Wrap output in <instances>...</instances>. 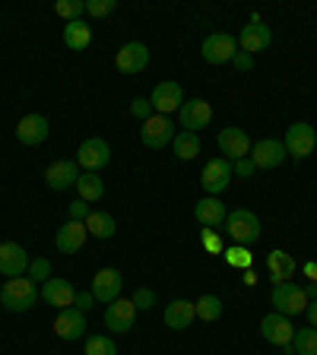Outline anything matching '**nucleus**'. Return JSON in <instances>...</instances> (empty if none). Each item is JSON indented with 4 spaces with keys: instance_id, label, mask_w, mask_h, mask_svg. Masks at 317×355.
<instances>
[{
    "instance_id": "f8f14e48",
    "label": "nucleus",
    "mask_w": 317,
    "mask_h": 355,
    "mask_svg": "<svg viewBox=\"0 0 317 355\" xmlns=\"http://www.w3.org/2000/svg\"><path fill=\"white\" fill-rule=\"evenodd\" d=\"M203 60L207 64H229L232 58H235V38L225 35V32H213V35L203 38Z\"/></svg>"
},
{
    "instance_id": "0eeeda50",
    "label": "nucleus",
    "mask_w": 317,
    "mask_h": 355,
    "mask_svg": "<svg viewBox=\"0 0 317 355\" xmlns=\"http://www.w3.org/2000/svg\"><path fill=\"white\" fill-rule=\"evenodd\" d=\"M111 159V146L102 140V137H89V140L80 143V153H76V165L83 171H98L105 168Z\"/></svg>"
},
{
    "instance_id": "6ab92c4d",
    "label": "nucleus",
    "mask_w": 317,
    "mask_h": 355,
    "mask_svg": "<svg viewBox=\"0 0 317 355\" xmlns=\"http://www.w3.org/2000/svg\"><path fill=\"white\" fill-rule=\"evenodd\" d=\"M257 168H276V165L286 162V143L280 140H257L251 146V155H248Z\"/></svg>"
},
{
    "instance_id": "c03bdc74",
    "label": "nucleus",
    "mask_w": 317,
    "mask_h": 355,
    "mask_svg": "<svg viewBox=\"0 0 317 355\" xmlns=\"http://www.w3.org/2000/svg\"><path fill=\"white\" fill-rule=\"evenodd\" d=\"M232 60H235V70H241V73H248V70H254V58H251V54L238 51Z\"/></svg>"
},
{
    "instance_id": "c9c22d12",
    "label": "nucleus",
    "mask_w": 317,
    "mask_h": 355,
    "mask_svg": "<svg viewBox=\"0 0 317 355\" xmlns=\"http://www.w3.org/2000/svg\"><path fill=\"white\" fill-rule=\"evenodd\" d=\"M130 302H133V308L137 311H153L155 308V292L153 288H137Z\"/></svg>"
},
{
    "instance_id": "37998d69",
    "label": "nucleus",
    "mask_w": 317,
    "mask_h": 355,
    "mask_svg": "<svg viewBox=\"0 0 317 355\" xmlns=\"http://www.w3.org/2000/svg\"><path fill=\"white\" fill-rule=\"evenodd\" d=\"M203 248H207L209 254H222V241L209 229H203Z\"/></svg>"
},
{
    "instance_id": "58836bf2",
    "label": "nucleus",
    "mask_w": 317,
    "mask_h": 355,
    "mask_svg": "<svg viewBox=\"0 0 317 355\" xmlns=\"http://www.w3.org/2000/svg\"><path fill=\"white\" fill-rule=\"evenodd\" d=\"M130 114H133V118H140V121H149V118H153V102H149V98H133V102H130Z\"/></svg>"
},
{
    "instance_id": "b1692460",
    "label": "nucleus",
    "mask_w": 317,
    "mask_h": 355,
    "mask_svg": "<svg viewBox=\"0 0 317 355\" xmlns=\"http://www.w3.org/2000/svg\"><path fill=\"white\" fill-rule=\"evenodd\" d=\"M194 216H197V222L203 225V229H216V225H222L225 222V216H229V209H225V203L216 197H203L194 207Z\"/></svg>"
},
{
    "instance_id": "9b49d317",
    "label": "nucleus",
    "mask_w": 317,
    "mask_h": 355,
    "mask_svg": "<svg viewBox=\"0 0 317 355\" xmlns=\"http://www.w3.org/2000/svg\"><path fill=\"white\" fill-rule=\"evenodd\" d=\"M29 254H26V248L16 241H3L0 244V273L10 276V279H16V276L29 273Z\"/></svg>"
},
{
    "instance_id": "423d86ee",
    "label": "nucleus",
    "mask_w": 317,
    "mask_h": 355,
    "mask_svg": "<svg viewBox=\"0 0 317 355\" xmlns=\"http://www.w3.org/2000/svg\"><path fill=\"white\" fill-rule=\"evenodd\" d=\"M232 178H235V171H232L229 159H209V162L203 165V171H200V184H203L207 197H216V193H222L229 187Z\"/></svg>"
},
{
    "instance_id": "2eb2a0df",
    "label": "nucleus",
    "mask_w": 317,
    "mask_h": 355,
    "mask_svg": "<svg viewBox=\"0 0 317 355\" xmlns=\"http://www.w3.org/2000/svg\"><path fill=\"white\" fill-rule=\"evenodd\" d=\"M270 42H273V32H270V26H264V19L260 22H248L241 29V35H238V44H241L244 54H260L270 48Z\"/></svg>"
},
{
    "instance_id": "a878e982",
    "label": "nucleus",
    "mask_w": 317,
    "mask_h": 355,
    "mask_svg": "<svg viewBox=\"0 0 317 355\" xmlns=\"http://www.w3.org/2000/svg\"><path fill=\"white\" fill-rule=\"evenodd\" d=\"M266 270H270L273 286H282V282L292 279V273L298 270V263L292 260V254H286V251H270L266 254Z\"/></svg>"
},
{
    "instance_id": "412c9836",
    "label": "nucleus",
    "mask_w": 317,
    "mask_h": 355,
    "mask_svg": "<svg viewBox=\"0 0 317 355\" xmlns=\"http://www.w3.org/2000/svg\"><path fill=\"white\" fill-rule=\"evenodd\" d=\"M54 333H58L60 340L74 343V340H83V333H86V314L76 308H64L58 311V320H54Z\"/></svg>"
},
{
    "instance_id": "ddd939ff",
    "label": "nucleus",
    "mask_w": 317,
    "mask_h": 355,
    "mask_svg": "<svg viewBox=\"0 0 317 355\" xmlns=\"http://www.w3.org/2000/svg\"><path fill=\"white\" fill-rule=\"evenodd\" d=\"M149 102H153V111H159V114H171V111H181V105H185V92H181V86H178L175 80H165L153 89Z\"/></svg>"
},
{
    "instance_id": "473e14b6",
    "label": "nucleus",
    "mask_w": 317,
    "mask_h": 355,
    "mask_svg": "<svg viewBox=\"0 0 317 355\" xmlns=\"http://www.w3.org/2000/svg\"><path fill=\"white\" fill-rule=\"evenodd\" d=\"M54 13L64 16L67 22H74L86 13V0H58V3H54Z\"/></svg>"
},
{
    "instance_id": "49530a36",
    "label": "nucleus",
    "mask_w": 317,
    "mask_h": 355,
    "mask_svg": "<svg viewBox=\"0 0 317 355\" xmlns=\"http://www.w3.org/2000/svg\"><path fill=\"white\" fill-rule=\"evenodd\" d=\"M302 270H305V276H308L311 282H317V263H311V260H308V263H305Z\"/></svg>"
},
{
    "instance_id": "c756f323",
    "label": "nucleus",
    "mask_w": 317,
    "mask_h": 355,
    "mask_svg": "<svg viewBox=\"0 0 317 355\" xmlns=\"http://www.w3.org/2000/svg\"><path fill=\"white\" fill-rule=\"evenodd\" d=\"M86 229L92 238H102V241H108V238H114V232H118V225H114V219H111L108 213H92L86 219Z\"/></svg>"
},
{
    "instance_id": "79ce46f5",
    "label": "nucleus",
    "mask_w": 317,
    "mask_h": 355,
    "mask_svg": "<svg viewBox=\"0 0 317 355\" xmlns=\"http://www.w3.org/2000/svg\"><path fill=\"white\" fill-rule=\"evenodd\" d=\"M92 304H96V295H92V292H76V298H74V308L76 311H83V314H86Z\"/></svg>"
},
{
    "instance_id": "393cba45",
    "label": "nucleus",
    "mask_w": 317,
    "mask_h": 355,
    "mask_svg": "<svg viewBox=\"0 0 317 355\" xmlns=\"http://www.w3.org/2000/svg\"><path fill=\"white\" fill-rule=\"evenodd\" d=\"M197 318V311H194V302L187 298H175L171 304H165V327L169 330H187Z\"/></svg>"
},
{
    "instance_id": "5701e85b",
    "label": "nucleus",
    "mask_w": 317,
    "mask_h": 355,
    "mask_svg": "<svg viewBox=\"0 0 317 355\" xmlns=\"http://www.w3.org/2000/svg\"><path fill=\"white\" fill-rule=\"evenodd\" d=\"M89 238V229H86V222H67V225H60L58 229V251L60 254H76L83 251V244H86Z\"/></svg>"
},
{
    "instance_id": "aec40b11",
    "label": "nucleus",
    "mask_w": 317,
    "mask_h": 355,
    "mask_svg": "<svg viewBox=\"0 0 317 355\" xmlns=\"http://www.w3.org/2000/svg\"><path fill=\"white\" fill-rule=\"evenodd\" d=\"M48 133H51V127H48V118H42V114H26L16 124V140L22 146H38V143L48 140Z\"/></svg>"
},
{
    "instance_id": "72a5a7b5",
    "label": "nucleus",
    "mask_w": 317,
    "mask_h": 355,
    "mask_svg": "<svg viewBox=\"0 0 317 355\" xmlns=\"http://www.w3.org/2000/svg\"><path fill=\"white\" fill-rule=\"evenodd\" d=\"M86 355H118V346L108 340V336H89L86 340Z\"/></svg>"
},
{
    "instance_id": "4c0bfd02",
    "label": "nucleus",
    "mask_w": 317,
    "mask_h": 355,
    "mask_svg": "<svg viewBox=\"0 0 317 355\" xmlns=\"http://www.w3.org/2000/svg\"><path fill=\"white\" fill-rule=\"evenodd\" d=\"M225 260H229L232 266H244V270L251 266V254L244 251L241 244H235V248H229V251H225Z\"/></svg>"
},
{
    "instance_id": "a19ab883",
    "label": "nucleus",
    "mask_w": 317,
    "mask_h": 355,
    "mask_svg": "<svg viewBox=\"0 0 317 355\" xmlns=\"http://www.w3.org/2000/svg\"><path fill=\"white\" fill-rule=\"evenodd\" d=\"M232 171H235L238 178H251L254 171H257V165H254L251 159H238V162H232Z\"/></svg>"
},
{
    "instance_id": "f3484780",
    "label": "nucleus",
    "mask_w": 317,
    "mask_h": 355,
    "mask_svg": "<svg viewBox=\"0 0 317 355\" xmlns=\"http://www.w3.org/2000/svg\"><path fill=\"white\" fill-rule=\"evenodd\" d=\"M219 149L225 153L229 162H238V159H248L251 155V140H248V133L241 127H225L219 133Z\"/></svg>"
},
{
    "instance_id": "20e7f679",
    "label": "nucleus",
    "mask_w": 317,
    "mask_h": 355,
    "mask_svg": "<svg viewBox=\"0 0 317 355\" xmlns=\"http://www.w3.org/2000/svg\"><path fill=\"white\" fill-rule=\"evenodd\" d=\"M317 146V130L308 121H295V124L286 130V153L292 159H308Z\"/></svg>"
},
{
    "instance_id": "f03ea898",
    "label": "nucleus",
    "mask_w": 317,
    "mask_h": 355,
    "mask_svg": "<svg viewBox=\"0 0 317 355\" xmlns=\"http://www.w3.org/2000/svg\"><path fill=\"white\" fill-rule=\"evenodd\" d=\"M225 235L232 238L235 244H241V248H248V244L260 241V219L251 213V209H235V213L225 216Z\"/></svg>"
},
{
    "instance_id": "7c9ffc66",
    "label": "nucleus",
    "mask_w": 317,
    "mask_h": 355,
    "mask_svg": "<svg viewBox=\"0 0 317 355\" xmlns=\"http://www.w3.org/2000/svg\"><path fill=\"white\" fill-rule=\"evenodd\" d=\"M292 352L295 355H317V330L314 327L295 330V336H292Z\"/></svg>"
},
{
    "instance_id": "4468645a",
    "label": "nucleus",
    "mask_w": 317,
    "mask_h": 355,
    "mask_svg": "<svg viewBox=\"0 0 317 355\" xmlns=\"http://www.w3.org/2000/svg\"><path fill=\"white\" fill-rule=\"evenodd\" d=\"M137 314H140V311L133 308L130 298H118V302H111L108 311H105V327H108L111 333H127V330H133Z\"/></svg>"
},
{
    "instance_id": "39448f33",
    "label": "nucleus",
    "mask_w": 317,
    "mask_h": 355,
    "mask_svg": "<svg viewBox=\"0 0 317 355\" xmlns=\"http://www.w3.org/2000/svg\"><path fill=\"white\" fill-rule=\"evenodd\" d=\"M140 140L149 149H165L175 140V124H171L169 114H153L149 121H143L140 127Z\"/></svg>"
},
{
    "instance_id": "a18cd8bd",
    "label": "nucleus",
    "mask_w": 317,
    "mask_h": 355,
    "mask_svg": "<svg viewBox=\"0 0 317 355\" xmlns=\"http://www.w3.org/2000/svg\"><path fill=\"white\" fill-rule=\"evenodd\" d=\"M305 314H308L311 327H314V330H317V298H314V302H308V308H305Z\"/></svg>"
},
{
    "instance_id": "2f4dec72",
    "label": "nucleus",
    "mask_w": 317,
    "mask_h": 355,
    "mask_svg": "<svg viewBox=\"0 0 317 355\" xmlns=\"http://www.w3.org/2000/svg\"><path fill=\"white\" fill-rule=\"evenodd\" d=\"M194 311H197L200 320H219L222 318V302L216 295H203L194 302Z\"/></svg>"
},
{
    "instance_id": "a211bd4d",
    "label": "nucleus",
    "mask_w": 317,
    "mask_h": 355,
    "mask_svg": "<svg viewBox=\"0 0 317 355\" xmlns=\"http://www.w3.org/2000/svg\"><path fill=\"white\" fill-rule=\"evenodd\" d=\"M178 114H181V127L191 130V133L209 127V121H213V108H209V102H203V98H191V102H185Z\"/></svg>"
},
{
    "instance_id": "dca6fc26",
    "label": "nucleus",
    "mask_w": 317,
    "mask_h": 355,
    "mask_svg": "<svg viewBox=\"0 0 317 355\" xmlns=\"http://www.w3.org/2000/svg\"><path fill=\"white\" fill-rule=\"evenodd\" d=\"M80 165L70 162V159H60V162L48 165V171H44V184L51 187V191H67V187H76V181H80Z\"/></svg>"
},
{
    "instance_id": "f704fd0d",
    "label": "nucleus",
    "mask_w": 317,
    "mask_h": 355,
    "mask_svg": "<svg viewBox=\"0 0 317 355\" xmlns=\"http://www.w3.org/2000/svg\"><path fill=\"white\" fill-rule=\"evenodd\" d=\"M29 279L32 282H48L51 279V260H44V257H35L29 263Z\"/></svg>"
},
{
    "instance_id": "e433bc0d",
    "label": "nucleus",
    "mask_w": 317,
    "mask_h": 355,
    "mask_svg": "<svg viewBox=\"0 0 317 355\" xmlns=\"http://www.w3.org/2000/svg\"><path fill=\"white\" fill-rule=\"evenodd\" d=\"M118 10V0H86V13L89 16H108Z\"/></svg>"
},
{
    "instance_id": "6e6552de",
    "label": "nucleus",
    "mask_w": 317,
    "mask_h": 355,
    "mask_svg": "<svg viewBox=\"0 0 317 355\" xmlns=\"http://www.w3.org/2000/svg\"><path fill=\"white\" fill-rule=\"evenodd\" d=\"M121 288H124V276H121V270H111V266H105V270H98L96 276H92V295H96V302L102 304H111L121 298Z\"/></svg>"
},
{
    "instance_id": "de8ad7c7",
    "label": "nucleus",
    "mask_w": 317,
    "mask_h": 355,
    "mask_svg": "<svg viewBox=\"0 0 317 355\" xmlns=\"http://www.w3.org/2000/svg\"><path fill=\"white\" fill-rule=\"evenodd\" d=\"M305 295L314 302V298H317V282H308V286H305Z\"/></svg>"
},
{
    "instance_id": "4be33fe9",
    "label": "nucleus",
    "mask_w": 317,
    "mask_h": 355,
    "mask_svg": "<svg viewBox=\"0 0 317 355\" xmlns=\"http://www.w3.org/2000/svg\"><path fill=\"white\" fill-rule=\"evenodd\" d=\"M42 298L54 308H74V298H76V288L70 286V279H60V276H51L48 282H42Z\"/></svg>"
},
{
    "instance_id": "bb28decb",
    "label": "nucleus",
    "mask_w": 317,
    "mask_h": 355,
    "mask_svg": "<svg viewBox=\"0 0 317 355\" xmlns=\"http://www.w3.org/2000/svg\"><path fill=\"white\" fill-rule=\"evenodd\" d=\"M89 42H92V29L83 19H74L64 26V44L70 51H86Z\"/></svg>"
},
{
    "instance_id": "ea45409f",
    "label": "nucleus",
    "mask_w": 317,
    "mask_h": 355,
    "mask_svg": "<svg viewBox=\"0 0 317 355\" xmlns=\"http://www.w3.org/2000/svg\"><path fill=\"white\" fill-rule=\"evenodd\" d=\"M89 216H92V209H89L86 200H74V203H70V219L74 222H86Z\"/></svg>"
},
{
    "instance_id": "9d476101",
    "label": "nucleus",
    "mask_w": 317,
    "mask_h": 355,
    "mask_svg": "<svg viewBox=\"0 0 317 355\" xmlns=\"http://www.w3.org/2000/svg\"><path fill=\"white\" fill-rule=\"evenodd\" d=\"M260 336H264L266 343H273V346H292V336H295V327L289 324L286 314H266L264 320H260Z\"/></svg>"
},
{
    "instance_id": "7ed1b4c3",
    "label": "nucleus",
    "mask_w": 317,
    "mask_h": 355,
    "mask_svg": "<svg viewBox=\"0 0 317 355\" xmlns=\"http://www.w3.org/2000/svg\"><path fill=\"white\" fill-rule=\"evenodd\" d=\"M273 302L276 314H286V318H295V314H305L308 308V295H305V288L295 286V282H282V286H273Z\"/></svg>"
},
{
    "instance_id": "c85d7f7f",
    "label": "nucleus",
    "mask_w": 317,
    "mask_h": 355,
    "mask_svg": "<svg viewBox=\"0 0 317 355\" xmlns=\"http://www.w3.org/2000/svg\"><path fill=\"white\" fill-rule=\"evenodd\" d=\"M171 149H175V155L181 162H191V159H197V153H200V137L191 130H181V133H175Z\"/></svg>"
},
{
    "instance_id": "1a4fd4ad",
    "label": "nucleus",
    "mask_w": 317,
    "mask_h": 355,
    "mask_svg": "<svg viewBox=\"0 0 317 355\" xmlns=\"http://www.w3.org/2000/svg\"><path fill=\"white\" fill-rule=\"evenodd\" d=\"M121 73L133 76V73H143L149 67V48L143 42H127L118 48V58H114Z\"/></svg>"
},
{
    "instance_id": "f257e3e1",
    "label": "nucleus",
    "mask_w": 317,
    "mask_h": 355,
    "mask_svg": "<svg viewBox=\"0 0 317 355\" xmlns=\"http://www.w3.org/2000/svg\"><path fill=\"white\" fill-rule=\"evenodd\" d=\"M38 302V288L29 276H16V279H7L3 288H0V304L13 314H22V311H29L32 304Z\"/></svg>"
},
{
    "instance_id": "cd10ccee",
    "label": "nucleus",
    "mask_w": 317,
    "mask_h": 355,
    "mask_svg": "<svg viewBox=\"0 0 317 355\" xmlns=\"http://www.w3.org/2000/svg\"><path fill=\"white\" fill-rule=\"evenodd\" d=\"M76 191H80V200L98 203L105 197V184H102V178H98V171H83L80 181H76Z\"/></svg>"
}]
</instances>
